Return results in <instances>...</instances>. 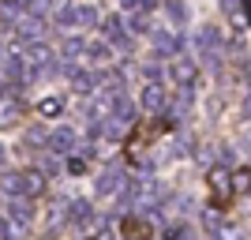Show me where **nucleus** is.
<instances>
[{"label":"nucleus","instance_id":"obj_1","mask_svg":"<svg viewBox=\"0 0 251 240\" xmlns=\"http://www.w3.org/2000/svg\"><path fill=\"white\" fill-rule=\"evenodd\" d=\"M169 75H173L176 90H195V83H199V64L191 60V56H173Z\"/></svg>","mask_w":251,"mask_h":240},{"label":"nucleus","instance_id":"obj_2","mask_svg":"<svg viewBox=\"0 0 251 240\" xmlns=\"http://www.w3.org/2000/svg\"><path fill=\"white\" fill-rule=\"evenodd\" d=\"M206 184H210V195H214V207L221 210L225 203H229V195H232V173H229V169H221V165H210Z\"/></svg>","mask_w":251,"mask_h":240},{"label":"nucleus","instance_id":"obj_3","mask_svg":"<svg viewBox=\"0 0 251 240\" xmlns=\"http://www.w3.org/2000/svg\"><path fill=\"white\" fill-rule=\"evenodd\" d=\"M127 184H131V180H127L124 169L109 165L101 177H98V195H120V191H127Z\"/></svg>","mask_w":251,"mask_h":240},{"label":"nucleus","instance_id":"obj_4","mask_svg":"<svg viewBox=\"0 0 251 240\" xmlns=\"http://www.w3.org/2000/svg\"><path fill=\"white\" fill-rule=\"evenodd\" d=\"M120 237L124 240H154V229H150V221L143 214H127L120 221Z\"/></svg>","mask_w":251,"mask_h":240},{"label":"nucleus","instance_id":"obj_5","mask_svg":"<svg viewBox=\"0 0 251 240\" xmlns=\"http://www.w3.org/2000/svg\"><path fill=\"white\" fill-rule=\"evenodd\" d=\"M49 60H52V49H49L45 42H34V45H26V49H23V64H26L34 75L45 72V68H49Z\"/></svg>","mask_w":251,"mask_h":240},{"label":"nucleus","instance_id":"obj_6","mask_svg":"<svg viewBox=\"0 0 251 240\" xmlns=\"http://www.w3.org/2000/svg\"><path fill=\"white\" fill-rule=\"evenodd\" d=\"M68 218L79 225V229H94L98 225V210H94V203H86V199H75L72 203V214Z\"/></svg>","mask_w":251,"mask_h":240},{"label":"nucleus","instance_id":"obj_7","mask_svg":"<svg viewBox=\"0 0 251 240\" xmlns=\"http://www.w3.org/2000/svg\"><path fill=\"white\" fill-rule=\"evenodd\" d=\"M199 49L206 53V60L218 68V60H221V34L214 30V27H202L199 30Z\"/></svg>","mask_w":251,"mask_h":240},{"label":"nucleus","instance_id":"obj_8","mask_svg":"<svg viewBox=\"0 0 251 240\" xmlns=\"http://www.w3.org/2000/svg\"><path fill=\"white\" fill-rule=\"evenodd\" d=\"M8 218H11V225H15V229L30 225V218H34L30 199H26V195H15V199H11V207H8Z\"/></svg>","mask_w":251,"mask_h":240},{"label":"nucleus","instance_id":"obj_9","mask_svg":"<svg viewBox=\"0 0 251 240\" xmlns=\"http://www.w3.org/2000/svg\"><path fill=\"white\" fill-rule=\"evenodd\" d=\"M139 105H143L147 113H161V109H165V90H161V83H147V86H143Z\"/></svg>","mask_w":251,"mask_h":240},{"label":"nucleus","instance_id":"obj_10","mask_svg":"<svg viewBox=\"0 0 251 240\" xmlns=\"http://www.w3.org/2000/svg\"><path fill=\"white\" fill-rule=\"evenodd\" d=\"M23 102L19 98H0V128H15L23 120Z\"/></svg>","mask_w":251,"mask_h":240},{"label":"nucleus","instance_id":"obj_11","mask_svg":"<svg viewBox=\"0 0 251 240\" xmlns=\"http://www.w3.org/2000/svg\"><path fill=\"white\" fill-rule=\"evenodd\" d=\"M49 150L56 158H60V154H72V150H75V132H72V128H56V132L49 135Z\"/></svg>","mask_w":251,"mask_h":240},{"label":"nucleus","instance_id":"obj_12","mask_svg":"<svg viewBox=\"0 0 251 240\" xmlns=\"http://www.w3.org/2000/svg\"><path fill=\"white\" fill-rule=\"evenodd\" d=\"M15 30H19V38H23V42H30V45H34V42H38V38L45 34V23L38 19V15H23Z\"/></svg>","mask_w":251,"mask_h":240},{"label":"nucleus","instance_id":"obj_13","mask_svg":"<svg viewBox=\"0 0 251 240\" xmlns=\"http://www.w3.org/2000/svg\"><path fill=\"white\" fill-rule=\"evenodd\" d=\"M42 191H45V173L42 169H26L23 173V195L34 199V195H42Z\"/></svg>","mask_w":251,"mask_h":240},{"label":"nucleus","instance_id":"obj_14","mask_svg":"<svg viewBox=\"0 0 251 240\" xmlns=\"http://www.w3.org/2000/svg\"><path fill=\"white\" fill-rule=\"evenodd\" d=\"M154 34V45L161 53H173V56H180V34H173V30H150Z\"/></svg>","mask_w":251,"mask_h":240},{"label":"nucleus","instance_id":"obj_15","mask_svg":"<svg viewBox=\"0 0 251 240\" xmlns=\"http://www.w3.org/2000/svg\"><path fill=\"white\" fill-rule=\"evenodd\" d=\"M75 83V94H83V98H94L98 94V83H101V79H98V75H90V72H79L72 79Z\"/></svg>","mask_w":251,"mask_h":240},{"label":"nucleus","instance_id":"obj_16","mask_svg":"<svg viewBox=\"0 0 251 240\" xmlns=\"http://www.w3.org/2000/svg\"><path fill=\"white\" fill-rule=\"evenodd\" d=\"M101 30H105V42H116V45H124V42H127V34H124V23L116 19V15H109V19L101 23Z\"/></svg>","mask_w":251,"mask_h":240},{"label":"nucleus","instance_id":"obj_17","mask_svg":"<svg viewBox=\"0 0 251 240\" xmlns=\"http://www.w3.org/2000/svg\"><path fill=\"white\" fill-rule=\"evenodd\" d=\"M191 109V90H176V102H173V124L176 120H184Z\"/></svg>","mask_w":251,"mask_h":240},{"label":"nucleus","instance_id":"obj_18","mask_svg":"<svg viewBox=\"0 0 251 240\" xmlns=\"http://www.w3.org/2000/svg\"><path fill=\"white\" fill-rule=\"evenodd\" d=\"M94 23H98V11L90 8V4H79V8H75V27H83V30H90Z\"/></svg>","mask_w":251,"mask_h":240},{"label":"nucleus","instance_id":"obj_19","mask_svg":"<svg viewBox=\"0 0 251 240\" xmlns=\"http://www.w3.org/2000/svg\"><path fill=\"white\" fill-rule=\"evenodd\" d=\"M221 11L236 23V30H244V4H240V0H221Z\"/></svg>","mask_w":251,"mask_h":240},{"label":"nucleus","instance_id":"obj_20","mask_svg":"<svg viewBox=\"0 0 251 240\" xmlns=\"http://www.w3.org/2000/svg\"><path fill=\"white\" fill-rule=\"evenodd\" d=\"M86 49H90V45H86V38H68V42H64V56H68V60L86 56Z\"/></svg>","mask_w":251,"mask_h":240},{"label":"nucleus","instance_id":"obj_21","mask_svg":"<svg viewBox=\"0 0 251 240\" xmlns=\"http://www.w3.org/2000/svg\"><path fill=\"white\" fill-rule=\"evenodd\" d=\"M38 113L42 116H60L64 113V98H42V102H38Z\"/></svg>","mask_w":251,"mask_h":240},{"label":"nucleus","instance_id":"obj_22","mask_svg":"<svg viewBox=\"0 0 251 240\" xmlns=\"http://www.w3.org/2000/svg\"><path fill=\"white\" fill-rule=\"evenodd\" d=\"M232 191H236V195L251 191V169H236V173H232Z\"/></svg>","mask_w":251,"mask_h":240},{"label":"nucleus","instance_id":"obj_23","mask_svg":"<svg viewBox=\"0 0 251 240\" xmlns=\"http://www.w3.org/2000/svg\"><path fill=\"white\" fill-rule=\"evenodd\" d=\"M210 237H214V240H244V233H240V225H225V221H221Z\"/></svg>","mask_w":251,"mask_h":240},{"label":"nucleus","instance_id":"obj_24","mask_svg":"<svg viewBox=\"0 0 251 240\" xmlns=\"http://www.w3.org/2000/svg\"><path fill=\"white\" fill-rule=\"evenodd\" d=\"M86 56H90V60H94V64H105V60H109V56H113V53H109V45H105V42H90V49H86Z\"/></svg>","mask_w":251,"mask_h":240},{"label":"nucleus","instance_id":"obj_25","mask_svg":"<svg viewBox=\"0 0 251 240\" xmlns=\"http://www.w3.org/2000/svg\"><path fill=\"white\" fill-rule=\"evenodd\" d=\"M165 11H169V19L176 23V27H180V23H184V19H188V8H184L180 0H169V4H165Z\"/></svg>","mask_w":251,"mask_h":240},{"label":"nucleus","instance_id":"obj_26","mask_svg":"<svg viewBox=\"0 0 251 240\" xmlns=\"http://www.w3.org/2000/svg\"><path fill=\"white\" fill-rule=\"evenodd\" d=\"M56 27H60V30H75V8H60L56 11Z\"/></svg>","mask_w":251,"mask_h":240},{"label":"nucleus","instance_id":"obj_27","mask_svg":"<svg viewBox=\"0 0 251 240\" xmlns=\"http://www.w3.org/2000/svg\"><path fill=\"white\" fill-rule=\"evenodd\" d=\"M4 191L23 195V173H4Z\"/></svg>","mask_w":251,"mask_h":240},{"label":"nucleus","instance_id":"obj_28","mask_svg":"<svg viewBox=\"0 0 251 240\" xmlns=\"http://www.w3.org/2000/svg\"><path fill=\"white\" fill-rule=\"evenodd\" d=\"M23 143H26V146H49V135H45L42 128H30V132L23 135Z\"/></svg>","mask_w":251,"mask_h":240},{"label":"nucleus","instance_id":"obj_29","mask_svg":"<svg viewBox=\"0 0 251 240\" xmlns=\"http://www.w3.org/2000/svg\"><path fill=\"white\" fill-rule=\"evenodd\" d=\"M150 11H135V15H131V30H139V34H147L150 30V19H147Z\"/></svg>","mask_w":251,"mask_h":240},{"label":"nucleus","instance_id":"obj_30","mask_svg":"<svg viewBox=\"0 0 251 240\" xmlns=\"http://www.w3.org/2000/svg\"><path fill=\"white\" fill-rule=\"evenodd\" d=\"M202 225H206V233H214L221 225L218 221V207H210V210H202Z\"/></svg>","mask_w":251,"mask_h":240},{"label":"nucleus","instance_id":"obj_31","mask_svg":"<svg viewBox=\"0 0 251 240\" xmlns=\"http://www.w3.org/2000/svg\"><path fill=\"white\" fill-rule=\"evenodd\" d=\"M120 4H124L127 11H150L154 8V0H120Z\"/></svg>","mask_w":251,"mask_h":240},{"label":"nucleus","instance_id":"obj_32","mask_svg":"<svg viewBox=\"0 0 251 240\" xmlns=\"http://www.w3.org/2000/svg\"><path fill=\"white\" fill-rule=\"evenodd\" d=\"M169 240H191V233L184 229L180 221H173V225H169Z\"/></svg>","mask_w":251,"mask_h":240},{"label":"nucleus","instance_id":"obj_33","mask_svg":"<svg viewBox=\"0 0 251 240\" xmlns=\"http://www.w3.org/2000/svg\"><path fill=\"white\" fill-rule=\"evenodd\" d=\"M68 173H72V177L86 173V158H72V161H68Z\"/></svg>","mask_w":251,"mask_h":240},{"label":"nucleus","instance_id":"obj_34","mask_svg":"<svg viewBox=\"0 0 251 240\" xmlns=\"http://www.w3.org/2000/svg\"><path fill=\"white\" fill-rule=\"evenodd\" d=\"M0 161H4V146H0Z\"/></svg>","mask_w":251,"mask_h":240}]
</instances>
